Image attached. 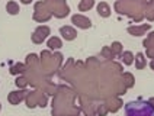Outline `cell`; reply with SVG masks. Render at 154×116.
I'll return each mask as SVG.
<instances>
[{
	"instance_id": "obj_1",
	"label": "cell",
	"mask_w": 154,
	"mask_h": 116,
	"mask_svg": "<svg viewBox=\"0 0 154 116\" xmlns=\"http://www.w3.org/2000/svg\"><path fill=\"white\" fill-rule=\"evenodd\" d=\"M127 115L128 116H153L154 110L150 108L148 103H143V102H132L128 103L127 106Z\"/></svg>"
},
{
	"instance_id": "obj_2",
	"label": "cell",
	"mask_w": 154,
	"mask_h": 116,
	"mask_svg": "<svg viewBox=\"0 0 154 116\" xmlns=\"http://www.w3.org/2000/svg\"><path fill=\"white\" fill-rule=\"evenodd\" d=\"M73 23L77 26H80V28H83V29H86V28H90V20L89 19H86V17L83 16H73Z\"/></svg>"
},
{
	"instance_id": "obj_3",
	"label": "cell",
	"mask_w": 154,
	"mask_h": 116,
	"mask_svg": "<svg viewBox=\"0 0 154 116\" xmlns=\"http://www.w3.org/2000/svg\"><path fill=\"white\" fill-rule=\"evenodd\" d=\"M60 32H61V35H63V38L67 39V41H71V39L76 38V32H74L71 28H69V26H63L60 29Z\"/></svg>"
},
{
	"instance_id": "obj_4",
	"label": "cell",
	"mask_w": 154,
	"mask_h": 116,
	"mask_svg": "<svg viewBox=\"0 0 154 116\" xmlns=\"http://www.w3.org/2000/svg\"><path fill=\"white\" fill-rule=\"evenodd\" d=\"M97 13L102 15L103 17H108L111 15V9H109V6H108L106 3H100V5L97 6Z\"/></svg>"
},
{
	"instance_id": "obj_5",
	"label": "cell",
	"mask_w": 154,
	"mask_h": 116,
	"mask_svg": "<svg viewBox=\"0 0 154 116\" xmlns=\"http://www.w3.org/2000/svg\"><path fill=\"white\" fill-rule=\"evenodd\" d=\"M6 10H8L10 15H17L19 13V5L16 2H9L6 5Z\"/></svg>"
},
{
	"instance_id": "obj_6",
	"label": "cell",
	"mask_w": 154,
	"mask_h": 116,
	"mask_svg": "<svg viewBox=\"0 0 154 116\" xmlns=\"http://www.w3.org/2000/svg\"><path fill=\"white\" fill-rule=\"evenodd\" d=\"M122 61H124V64L131 66V64L134 63V54H132V52H129V51L124 52V54H122Z\"/></svg>"
},
{
	"instance_id": "obj_7",
	"label": "cell",
	"mask_w": 154,
	"mask_h": 116,
	"mask_svg": "<svg viewBox=\"0 0 154 116\" xmlns=\"http://www.w3.org/2000/svg\"><path fill=\"white\" fill-rule=\"evenodd\" d=\"M48 47H50L51 50H58V48H61V41L58 38H51V39L48 41Z\"/></svg>"
},
{
	"instance_id": "obj_8",
	"label": "cell",
	"mask_w": 154,
	"mask_h": 116,
	"mask_svg": "<svg viewBox=\"0 0 154 116\" xmlns=\"http://www.w3.org/2000/svg\"><path fill=\"white\" fill-rule=\"evenodd\" d=\"M135 60H137V68L138 70H141L143 67L146 66V61H144V55H143V54H137V58H135Z\"/></svg>"
},
{
	"instance_id": "obj_9",
	"label": "cell",
	"mask_w": 154,
	"mask_h": 116,
	"mask_svg": "<svg viewBox=\"0 0 154 116\" xmlns=\"http://www.w3.org/2000/svg\"><path fill=\"white\" fill-rule=\"evenodd\" d=\"M112 51H113V52H116V54H119L121 52V44L119 42H113V45H112Z\"/></svg>"
},
{
	"instance_id": "obj_10",
	"label": "cell",
	"mask_w": 154,
	"mask_h": 116,
	"mask_svg": "<svg viewBox=\"0 0 154 116\" xmlns=\"http://www.w3.org/2000/svg\"><path fill=\"white\" fill-rule=\"evenodd\" d=\"M150 67H151V68H153V70H154V60H153V61H151V64H150Z\"/></svg>"
},
{
	"instance_id": "obj_11",
	"label": "cell",
	"mask_w": 154,
	"mask_h": 116,
	"mask_svg": "<svg viewBox=\"0 0 154 116\" xmlns=\"http://www.w3.org/2000/svg\"><path fill=\"white\" fill-rule=\"evenodd\" d=\"M150 102H151V103H154V99H150Z\"/></svg>"
}]
</instances>
